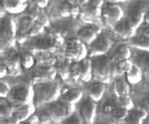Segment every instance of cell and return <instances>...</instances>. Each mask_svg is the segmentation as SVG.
I'll return each instance as SVG.
<instances>
[{"label":"cell","mask_w":149,"mask_h":124,"mask_svg":"<svg viewBox=\"0 0 149 124\" xmlns=\"http://www.w3.org/2000/svg\"><path fill=\"white\" fill-rule=\"evenodd\" d=\"M33 91H35L33 105L39 107L44 104L56 101L61 95V83L58 80L39 83L33 85Z\"/></svg>","instance_id":"1"},{"label":"cell","mask_w":149,"mask_h":124,"mask_svg":"<svg viewBox=\"0 0 149 124\" xmlns=\"http://www.w3.org/2000/svg\"><path fill=\"white\" fill-rule=\"evenodd\" d=\"M65 40L60 33H46L44 36L36 38L33 41H31L28 45V51H30L33 56L37 53L44 52H51L55 53L60 47L65 45Z\"/></svg>","instance_id":"2"},{"label":"cell","mask_w":149,"mask_h":124,"mask_svg":"<svg viewBox=\"0 0 149 124\" xmlns=\"http://www.w3.org/2000/svg\"><path fill=\"white\" fill-rule=\"evenodd\" d=\"M33 98H35L33 87L30 83L20 82L11 87V91L7 100L13 104V107H16L26 104H33Z\"/></svg>","instance_id":"3"},{"label":"cell","mask_w":149,"mask_h":124,"mask_svg":"<svg viewBox=\"0 0 149 124\" xmlns=\"http://www.w3.org/2000/svg\"><path fill=\"white\" fill-rule=\"evenodd\" d=\"M93 78L96 81L109 83L112 80V61L110 56H101L93 59Z\"/></svg>","instance_id":"4"},{"label":"cell","mask_w":149,"mask_h":124,"mask_svg":"<svg viewBox=\"0 0 149 124\" xmlns=\"http://www.w3.org/2000/svg\"><path fill=\"white\" fill-rule=\"evenodd\" d=\"M18 33V25L13 17H3L1 19V50L15 48V42Z\"/></svg>","instance_id":"5"},{"label":"cell","mask_w":149,"mask_h":124,"mask_svg":"<svg viewBox=\"0 0 149 124\" xmlns=\"http://www.w3.org/2000/svg\"><path fill=\"white\" fill-rule=\"evenodd\" d=\"M104 2L100 0H93V1H86L80 3V17L81 21L86 23H93V25H99L100 17H101V8Z\"/></svg>","instance_id":"6"},{"label":"cell","mask_w":149,"mask_h":124,"mask_svg":"<svg viewBox=\"0 0 149 124\" xmlns=\"http://www.w3.org/2000/svg\"><path fill=\"white\" fill-rule=\"evenodd\" d=\"M88 48L82 41H80L78 38H72L66 41L63 45V53L65 59H68L70 61L79 62L87 58Z\"/></svg>","instance_id":"7"},{"label":"cell","mask_w":149,"mask_h":124,"mask_svg":"<svg viewBox=\"0 0 149 124\" xmlns=\"http://www.w3.org/2000/svg\"><path fill=\"white\" fill-rule=\"evenodd\" d=\"M101 17L108 27L113 29V27L125 19L124 9L113 2H104L101 8Z\"/></svg>","instance_id":"8"},{"label":"cell","mask_w":149,"mask_h":124,"mask_svg":"<svg viewBox=\"0 0 149 124\" xmlns=\"http://www.w3.org/2000/svg\"><path fill=\"white\" fill-rule=\"evenodd\" d=\"M2 61L8 68L9 74L16 76L21 73V52L16 48H10L2 52Z\"/></svg>","instance_id":"9"},{"label":"cell","mask_w":149,"mask_h":124,"mask_svg":"<svg viewBox=\"0 0 149 124\" xmlns=\"http://www.w3.org/2000/svg\"><path fill=\"white\" fill-rule=\"evenodd\" d=\"M48 111H49L50 116L52 118L54 123H61L65 118L70 116L77 110H76V106L74 104L66 103L63 101H59V102L49 106Z\"/></svg>","instance_id":"10"},{"label":"cell","mask_w":149,"mask_h":124,"mask_svg":"<svg viewBox=\"0 0 149 124\" xmlns=\"http://www.w3.org/2000/svg\"><path fill=\"white\" fill-rule=\"evenodd\" d=\"M57 76L58 74H57L56 67H42V65L36 64L31 73V83L36 85L39 83L51 82L56 80Z\"/></svg>","instance_id":"11"},{"label":"cell","mask_w":149,"mask_h":124,"mask_svg":"<svg viewBox=\"0 0 149 124\" xmlns=\"http://www.w3.org/2000/svg\"><path fill=\"white\" fill-rule=\"evenodd\" d=\"M112 42L110 38L108 37L106 33L101 32L98 37L95 39L93 43L89 45L88 51L90 53V56L93 58L101 56H107V53L109 52V50L111 48Z\"/></svg>","instance_id":"12"},{"label":"cell","mask_w":149,"mask_h":124,"mask_svg":"<svg viewBox=\"0 0 149 124\" xmlns=\"http://www.w3.org/2000/svg\"><path fill=\"white\" fill-rule=\"evenodd\" d=\"M101 32H102V29L99 25L86 23L77 30V38L85 44L90 45Z\"/></svg>","instance_id":"13"},{"label":"cell","mask_w":149,"mask_h":124,"mask_svg":"<svg viewBox=\"0 0 149 124\" xmlns=\"http://www.w3.org/2000/svg\"><path fill=\"white\" fill-rule=\"evenodd\" d=\"M78 112L85 120L86 124H93L96 121V115H97V102H95L90 98L82 99L79 104Z\"/></svg>","instance_id":"14"},{"label":"cell","mask_w":149,"mask_h":124,"mask_svg":"<svg viewBox=\"0 0 149 124\" xmlns=\"http://www.w3.org/2000/svg\"><path fill=\"white\" fill-rule=\"evenodd\" d=\"M113 32L115 34H117L119 38L125 39V40H130L137 33V29H135L132 25L126 20V18L123 19L121 21H119L117 25L113 27Z\"/></svg>","instance_id":"15"},{"label":"cell","mask_w":149,"mask_h":124,"mask_svg":"<svg viewBox=\"0 0 149 124\" xmlns=\"http://www.w3.org/2000/svg\"><path fill=\"white\" fill-rule=\"evenodd\" d=\"M106 92V83L100 81H93L89 83L87 87V94L88 98L93 100L95 102H99L102 100Z\"/></svg>","instance_id":"16"},{"label":"cell","mask_w":149,"mask_h":124,"mask_svg":"<svg viewBox=\"0 0 149 124\" xmlns=\"http://www.w3.org/2000/svg\"><path fill=\"white\" fill-rule=\"evenodd\" d=\"M145 12L146 10H143L140 7H135L129 10L128 14L126 16V20L138 31V29L145 23Z\"/></svg>","instance_id":"17"},{"label":"cell","mask_w":149,"mask_h":124,"mask_svg":"<svg viewBox=\"0 0 149 124\" xmlns=\"http://www.w3.org/2000/svg\"><path fill=\"white\" fill-rule=\"evenodd\" d=\"M148 118V112L141 106H135L128 111L125 124H143Z\"/></svg>","instance_id":"18"},{"label":"cell","mask_w":149,"mask_h":124,"mask_svg":"<svg viewBox=\"0 0 149 124\" xmlns=\"http://www.w3.org/2000/svg\"><path fill=\"white\" fill-rule=\"evenodd\" d=\"M1 6L6 10V12L11 14L22 13L28 9V2L22 0H5L2 1Z\"/></svg>","instance_id":"19"},{"label":"cell","mask_w":149,"mask_h":124,"mask_svg":"<svg viewBox=\"0 0 149 124\" xmlns=\"http://www.w3.org/2000/svg\"><path fill=\"white\" fill-rule=\"evenodd\" d=\"M15 112H13V118L18 121L19 123L25 122L28 118H30L36 111V106L33 104H26V105H20L13 107Z\"/></svg>","instance_id":"20"},{"label":"cell","mask_w":149,"mask_h":124,"mask_svg":"<svg viewBox=\"0 0 149 124\" xmlns=\"http://www.w3.org/2000/svg\"><path fill=\"white\" fill-rule=\"evenodd\" d=\"M131 56V51L129 45L127 43H120L113 50L112 54L110 56L112 63H118L124 60H129Z\"/></svg>","instance_id":"21"},{"label":"cell","mask_w":149,"mask_h":124,"mask_svg":"<svg viewBox=\"0 0 149 124\" xmlns=\"http://www.w3.org/2000/svg\"><path fill=\"white\" fill-rule=\"evenodd\" d=\"M79 75L82 82H89L93 78V60L85 58L79 61Z\"/></svg>","instance_id":"22"},{"label":"cell","mask_w":149,"mask_h":124,"mask_svg":"<svg viewBox=\"0 0 149 124\" xmlns=\"http://www.w3.org/2000/svg\"><path fill=\"white\" fill-rule=\"evenodd\" d=\"M130 92V87H129V82L127 81L126 76H119L116 78L113 81V93L116 94V98L127 95Z\"/></svg>","instance_id":"23"},{"label":"cell","mask_w":149,"mask_h":124,"mask_svg":"<svg viewBox=\"0 0 149 124\" xmlns=\"http://www.w3.org/2000/svg\"><path fill=\"white\" fill-rule=\"evenodd\" d=\"M84 92L80 89H68L61 94V101L70 104H76L82 101Z\"/></svg>","instance_id":"24"},{"label":"cell","mask_w":149,"mask_h":124,"mask_svg":"<svg viewBox=\"0 0 149 124\" xmlns=\"http://www.w3.org/2000/svg\"><path fill=\"white\" fill-rule=\"evenodd\" d=\"M128 44L140 50L141 52H149V38L137 32L130 40H128Z\"/></svg>","instance_id":"25"},{"label":"cell","mask_w":149,"mask_h":124,"mask_svg":"<svg viewBox=\"0 0 149 124\" xmlns=\"http://www.w3.org/2000/svg\"><path fill=\"white\" fill-rule=\"evenodd\" d=\"M36 64L42 65V67H56L58 59L55 53L51 52H44V53H37L36 54Z\"/></svg>","instance_id":"26"},{"label":"cell","mask_w":149,"mask_h":124,"mask_svg":"<svg viewBox=\"0 0 149 124\" xmlns=\"http://www.w3.org/2000/svg\"><path fill=\"white\" fill-rule=\"evenodd\" d=\"M70 63L71 61L68 59H63L57 62V74L61 79V81H68L70 79Z\"/></svg>","instance_id":"27"},{"label":"cell","mask_w":149,"mask_h":124,"mask_svg":"<svg viewBox=\"0 0 149 124\" xmlns=\"http://www.w3.org/2000/svg\"><path fill=\"white\" fill-rule=\"evenodd\" d=\"M125 76H126L127 81L129 82V84H134V85L138 84L140 81L143 80V70H141V68L138 64L134 63V65L125 74Z\"/></svg>","instance_id":"28"},{"label":"cell","mask_w":149,"mask_h":124,"mask_svg":"<svg viewBox=\"0 0 149 124\" xmlns=\"http://www.w3.org/2000/svg\"><path fill=\"white\" fill-rule=\"evenodd\" d=\"M128 111L127 109H125L123 106L117 105L115 107V110L110 113V118H111V122L115 124H125L126 122V118L128 116Z\"/></svg>","instance_id":"29"},{"label":"cell","mask_w":149,"mask_h":124,"mask_svg":"<svg viewBox=\"0 0 149 124\" xmlns=\"http://www.w3.org/2000/svg\"><path fill=\"white\" fill-rule=\"evenodd\" d=\"M13 112H15V109H13V104L8 100L6 101V99H1V103H0V115H1V120L11 118L13 115Z\"/></svg>","instance_id":"30"},{"label":"cell","mask_w":149,"mask_h":124,"mask_svg":"<svg viewBox=\"0 0 149 124\" xmlns=\"http://www.w3.org/2000/svg\"><path fill=\"white\" fill-rule=\"evenodd\" d=\"M36 64V56L31 53L30 51L26 50L21 52V65L25 69H31Z\"/></svg>","instance_id":"31"},{"label":"cell","mask_w":149,"mask_h":124,"mask_svg":"<svg viewBox=\"0 0 149 124\" xmlns=\"http://www.w3.org/2000/svg\"><path fill=\"white\" fill-rule=\"evenodd\" d=\"M118 105L117 103V98H111V96H108L106 100H104L102 104H101V110L105 113L106 115H110L115 107Z\"/></svg>","instance_id":"32"},{"label":"cell","mask_w":149,"mask_h":124,"mask_svg":"<svg viewBox=\"0 0 149 124\" xmlns=\"http://www.w3.org/2000/svg\"><path fill=\"white\" fill-rule=\"evenodd\" d=\"M117 103L118 105L123 106L127 110H131L135 107V104H134V100L130 96V94H127V95H123V96H119L117 98Z\"/></svg>","instance_id":"33"},{"label":"cell","mask_w":149,"mask_h":124,"mask_svg":"<svg viewBox=\"0 0 149 124\" xmlns=\"http://www.w3.org/2000/svg\"><path fill=\"white\" fill-rule=\"evenodd\" d=\"M59 124H86L85 120L82 118V116L80 115V113L78 111H76L74 113H72L70 116H68L67 118H65L61 123Z\"/></svg>","instance_id":"34"},{"label":"cell","mask_w":149,"mask_h":124,"mask_svg":"<svg viewBox=\"0 0 149 124\" xmlns=\"http://www.w3.org/2000/svg\"><path fill=\"white\" fill-rule=\"evenodd\" d=\"M138 65L149 75V52H141V54L138 56Z\"/></svg>","instance_id":"35"},{"label":"cell","mask_w":149,"mask_h":124,"mask_svg":"<svg viewBox=\"0 0 149 124\" xmlns=\"http://www.w3.org/2000/svg\"><path fill=\"white\" fill-rule=\"evenodd\" d=\"M29 37L30 38H39L45 34V27L42 25H40L38 21L35 22V25H32V28L29 31Z\"/></svg>","instance_id":"36"},{"label":"cell","mask_w":149,"mask_h":124,"mask_svg":"<svg viewBox=\"0 0 149 124\" xmlns=\"http://www.w3.org/2000/svg\"><path fill=\"white\" fill-rule=\"evenodd\" d=\"M69 80L79 81L80 75H79V62L71 61L70 63V79Z\"/></svg>","instance_id":"37"},{"label":"cell","mask_w":149,"mask_h":124,"mask_svg":"<svg viewBox=\"0 0 149 124\" xmlns=\"http://www.w3.org/2000/svg\"><path fill=\"white\" fill-rule=\"evenodd\" d=\"M11 87H13L8 82H6L3 79L1 80V82H0V96H1V99H7L8 98L9 93L11 91Z\"/></svg>","instance_id":"38"},{"label":"cell","mask_w":149,"mask_h":124,"mask_svg":"<svg viewBox=\"0 0 149 124\" xmlns=\"http://www.w3.org/2000/svg\"><path fill=\"white\" fill-rule=\"evenodd\" d=\"M37 21L40 23V25H44V27H48L49 23H50L49 17H48V14L45 12L44 10H41V11H40V14H39V17H38Z\"/></svg>","instance_id":"39"},{"label":"cell","mask_w":149,"mask_h":124,"mask_svg":"<svg viewBox=\"0 0 149 124\" xmlns=\"http://www.w3.org/2000/svg\"><path fill=\"white\" fill-rule=\"evenodd\" d=\"M141 107H143L147 112H149V90L145 93L143 100H141V104H140Z\"/></svg>","instance_id":"40"},{"label":"cell","mask_w":149,"mask_h":124,"mask_svg":"<svg viewBox=\"0 0 149 124\" xmlns=\"http://www.w3.org/2000/svg\"><path fill=\"white\" fill-rule=\"evenodd\" d=\"M138 33H140V34H143V36H145V37L149 38V25H147V23H143L139 29H138Z\"/></svg>","instance_id":"41"},{"label":"cell","mask_w":149,"mask_h":124,"mask_svg":"<svg viewBox=\"0 0 149 124\" xmlns=\"http://www.w3.org/2000/svg\"><path fill=\"white\" fill-rule=\"evenodd\" d=\"M7 74H9V71H8V68L5 64V62L1 61V64H0V78L3 79Z\"/></svg>","instance_id":"42"},{"label":"cell","mask_w":149,"mask_h":124,"mask_svg":"<svg viewBox=\"0 0 149 124\" xmlns=\"http://www.w3.org/2000/svg\"><path fill=\"white\" fill-rule=\"evenodd\" d=\"M27 124H40V120H39V116L38 114H33L30 118H28L27 121Z\"/></svg>","instance_id":"43"},{"label":"cell","mask_w":149,"mask_h":124,"mask_svg":"<svg viewBox=\"0 0 149 124\" xmlns=\"http://www.w3.org/2000/svg\"><path fill=\"white\" fill-rule=\"evenodd\" d=\"M35 5L39 8V9H41V10H44L46 7L49 5V2L48 1H37V2H35Z\"/></svg>","instance_id":"44"},{"label":"cell","mask_w":149,"mask_h":124,"mask_svg":"<svg viewBox=\"0 0 149 124\" xmlns=\"http://www.w3.org/2000/svg\"><path fill=\"white\" fill-rule=\"evenodd\" d=\"M145 23L149 25V8H147V10L145 12Z\"/></svg>","instance_id":"45"},{"label":"cell","mask_w":149,"mask_h":124,"mask_svg":"<svg viewBox=\"0 0 149 124\" xmlns=\"http://www.w3.org/2000/svg\"><path fill=\"white\" fill-rule=\"evenodd\" d=\"M93 124H115V123H112L111 121H110V122H95Z\"/></svg>","instance_id":"46"},{"label":"cell","mask_w":149,"mask_h":124,"mask_svg":"<svg viewBox=\"0 0 149 124\" xmlns=\"http://www.w3.org/2000/svg\"><path fill=\"white\" fill-rule=\"evenodd\" d=\"M143 124H149V118H147V120H146V121H145Z\"/></svg>","instance_id":"47"},{"label":"cell","mask_w":149,"mask_h":124,"mask_svg":"<svg viewBox=\"0 0 149 124\" xmlns=\"http://www.w3.org/2000/svg\"><path fill=\"white\" fill-rule=\"evenodd\" d=\"M148 118H149V112H148Z\"/></svg>","instance_id":"48"},{"label":"cell","mask_w":149,"mask_h":124,"mask_svg":"<svg viewBox=\"0 0 149 124\" xmlns=\"http://www.w3.org/2000/svg\"><path fill=\"white\" fill-rule=\"evenodd\" d=\"M52 124H59V123H52Z\"/></svg>","instance_id":"49"}]
</instances>
